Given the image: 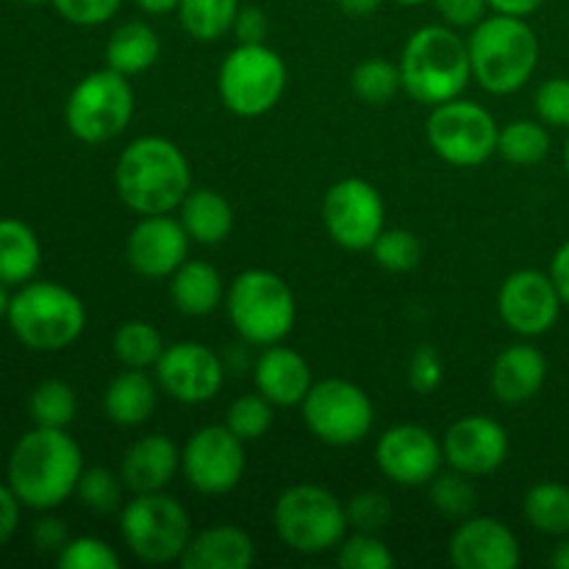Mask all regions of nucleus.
Wrapping results in <instances>:
<instances>
[{"label": "nucleus", "instance_id": "f257e3e1", "mask_svg": "<svg viewBox=\"0 0 569 569\" xmlns=\"http://www.w3.org/2000/svg\"><path fill=\"white\" fill-rule=\"evenodd\" d=\"M83 453L67 428H33L9 456V487L26 509L53 511L76 495Z\"/></svg>", "mask_w": 569, "mask_h": 569}, {"label": "nucleus", "instance_id": "f03ea898", "mask_svg": "<svg viewBox=\"0 0 569 569\" xmlns=\"http://www.w3.org/2000/svg\"><path fill=\"white\" fill-rule=\"evenodd\" d=\"M114 187L139 217L172 214L192 189V170L172 139L139 137L117 159Z\"/></svg>", "mask_w": 569, "mask_h": 569}, {"label": "nucleus", "instance_id": "7ed1b4c3", "mask_svg": "<svg viewBox=\"0 0 569 569\" xmlns=\"http://www.w3.org/2000/svg\"><path fill=\"white\" fill-rule=\"evenodd\" d=\"M472 81L489 94H515L539 64V39L522 17L487 14L467 37Z\"/></svg>", "mask_w": 569, "mask_h": 569}, {"label": "nucleus", "instance_id": "20e7f679", "mask_svg": "<svg viewBox=\"0 0 569 569\" xmlns=\"http://www.w3.org/2000/svg\"><path fill=\"white\" fill-rule=\"evenodd\" d=\"M403 92L422 106H439L461 98L472 81L467 39L450 26H422L406 42L400 56Z\"/></svg>", "mask_w": 569, "mask_h": 569}, {"label": "nucleus", "instance_id": "39448f33", "mask_svg": "<svg viewBox=\"0 0 569 569\" xmlns=\"http://www.w3.org/2000/svg\"><path fill=\"white\" fill-rule=\"evenodd\" d=\"M11 333L33 353H59L81 339L87 306L72 289L56 281H28L9 303Z\"/></svg>", "mask_w": 569, "mask_h": 569}, {"label": "nucleus", "instance_id": "423d86ee", "mask_svg": "<svg viewBox=\"0 0 569 569\" xmlns=\"http://www.w3.org/2000/svg\"><path fill=\"white\" fill-rule=\"evenodd\" d=\"M226 311L239 339L256 348L283 342L298 320L292 287L278 272L261 267L233 278L226 292Z\"/></svg>", "mask_w": 569, "mask_h": 569}, {"label": "nucleus", "instance_id": "0eeeda50", "mask_svg": "<svg viewBox=\"0 0 569 569\" xmlns=\"http://www.w3.org/2000/svg\"><path fill=\"white\" fill-rule=\"evenodd\" d=\"M278 539L300 556H322L337 550L348 537L345 503L317 483H295L278 495L272 506Z\"/></svg>", "mask_w": 569, "mask_h": 569}, {"label": "nucleus", "instance_id": "6e6552de", "mask_svg": "<svg viewBox=\"0 0 569 569\" xmlns=\"http://www.w3.org/2000/svg\"><path fill=\"white\" fill-rule=\"evenodd\" d=\"M120 537L142 565H172L192 539V520L170 495H133L120 509Z\"/></svg>", "mask_w": 569, "mask_h": 569}, {"label": "nucleus", "instance_id": "1a4fd4ad", "mask_svg": "<svg viewBox=\"0 0 569 569\" xmlns=\"http://www.w3.org/2000/svg\"><path fill=\"white\" fill-rule=\"evenodd\" d=\"M217 92L228 111L253 120L281 103L287 92V64L264 42L237 44L222 59L217 72Z\"/></svg>", "mask_w": 569, "mask_h": 569}, {"label": "nucleus", "instance_id": "9d476101", "mask_svg": "<svg viewBox=\"0 0 569 569\" xmlns=\"http://www.w3.org/2000/svg\"><path fill=\"white\" fill-rule=\"evenodd\" d=\"M131 81L111 67L83 76L64 103V122L83 144H103L120 137L133 117Z\"/></svg>", "mask_w": 569, "mask_h": 569}, {"label": "nucleus", "instance_id": "9b49d317", "mask_svg": "<svg viewBox=\"0 0 569 569\" xmlns=\"http://www.w3.org/2000/svg\"><path fill=\"white\" fill-rule=\"evenodd\" d=\"M426 133L433 153L453 167H481L498 156V120L476 100L453 98L433 106Z\"/></svg>", "mask_w": 569, "mask_h": 569}, {"label": "nucleus", "instance_id": "f8f14e48", "mask_svg": "<svg viewBox=\"0 0 569 569\" xmlns=\"http://www.w3.org/2000/svg\"><path fill=\"white\" fill-rule=\"evenodd\" d=\"M303 422L328 448H350L370 437L376 422V406L370 395L345 378L315 381L300 403Z\"/></svg>", "mask_w": 569, "mask_h": 569}, {"label": "nucleus", "instance_id": "ddd939ff", "mask_svg": "<svg viewBox=\"0 0 569 569\" xmlns=\"http://www.w3.org/2000/svg\"><path fill=\"white\" fill-rule=\"evenodd\" d=\"M244 442L228 426H203L181 448V472L194 492L222 498L242 483Z\"/></svg>", "mask_w": 569, "mask_h": 569}, {"label": "nucleus", "instance_id": "4468645a", "mask_svg": "<svg viewBox=\"0 0 569 569\" xmlns=\"http://www.w3.org/2000/svg\"><path fill=\"white\" fill-rule=\"evenodd\" d=\"M322 226L345 250H370L387 228V206L381 192L365 178H342L322 198Z\"/></svg>", "mask_w": 569, "mask_h": 569}, {"label": "nucleus", "instance_id": "2eb2a0df", "mask_svg": "<svg viewBox=\"0 0 569 569\" xmlns=\"http://www.w3.org/2000/svg\"><path fill=\"white\" fill-rule=\"evenodd\" d=\"M153 376L167 398L183 406H200L220 395L226 383V361L209 345L183 339L167 345L161 359L156 361Z\"/></svg>", "mask_w": 569, "mask_h": 569}, {"label": "nucleus", "instance_id": "dca6fc26", "mask_svg": "<svg viewBox=\"0 0 569 569\" xmlns=\"http://www.w3.org/2000/svg\"><path fill=\"white\" fill-rule=\"evenodd\" d=\"M376 465L395 487H428L442 472L445 448L433 431L417 422H400L378 437Z\"/></svg>", "mask_w": 569, "mask_h": 569}, {"label": "nucleus", "instance_id": "f3484780", "mask_svg": "<svg viewBox=\"0 0 569 569\" xmlns=\"http://www.w3.org/2000/svg\"><path fill=\"white\" fill-rule=\"evenodd\" d=\"M561 306L565 300L550 272L517 270L498 289V315L517 337L533 339L548 333L559 322Z\"/></svg>", "mask_w": 569, "mask_h": 569}, {"label": "nucleus", "instance_id": "a211bd4d", "mask_svg": "<svg viewBox=\"0 0 569 569\" xmlns=\"http://www.w3.org/2000/svg\"><path fill=\"white\" fill-rule=\"evenodd\" d=\"M189 233L181 220L170 214H148L131 228L126 242V259L137 276L159 281L170 278L189 259Z\"/></svg>", "mask_w": 569, "mask_h": 569}, {"label": "nucleus", "instance_id": "6ab92c4d", "mask_svg": "<svg viewBox=\"0 0 569 569\" xmlns=\"http://www.w3.org/2000/svg\"><path fill=\"white\" fill-rule=\"evenodd\" d=\"M445 465L470 478L492 476L509 459V433L487 415H467L442 439Z\"/></svg>", "mask_w": 569, "mask_h": 569}, {"label": "nucleus", "instance_id": "aec40b11", "mask_svg": "<svg viewBox=\"0 0 569 569\" xmlns=\"http://www.w3.org/2000/svg\"><path fill=\"white\" fill-rule=\"evenodd\" d=\"M448 556L459 569H517L522 561L520 542L506 522L472 515L456 526Z\"/></svg>", "mask_w": 569, "mask_h": 569}, {"label": "nucleus", "instance_id": "412c9836", "mask_svg": "<svg viewBox=\"0 0 569 569\" xmlns=\"http://www.w3.org/2000/svg\"><path fill=\"white\" fill-rule=\"evenodd\" d=\"M253 383L256 392L264 395L272 406L292 409L303 403L309 389L315 387V376L309 361L298 350L278 342L261 350L259 359L253 361Z\"/></svg>", "mask_w": 569, "mask_h": 569}, {"label": "nucleus", "instance_id": "4be33fe9", "mask_svg": "<svg viewBox=\"0 0 569 569\" xmlns=\"http://www.w3.org/2000/svg\"><path fill=\"white\" fill-rule=\"evenodd\" d=\"M178 472H181V448L167 433L139 437L120 461V478L131 495L164 492Z\"/></svg>", "mask_w": 569, "mask_h": 569}, {"label": "nucleus", "instance_id": "5701e85b", "mask_svg": "<svg viewBox=\"0 0 569 569\" xmlns=\"http://www.w3.org/2000/svg\"><path fill=\"white\" fill-rule=\"evenodd\" d=\"M545 381H548V359L542 350L526 342L500 350L489 372L492 395L506 406H520L537 398Z\"/></svg>", "mask_w": 569, "mask_h": 569}, {"label": "nucleus", "instance_id": "b1692460", "mask_svg": "<svg viewBox=\"0 0 569 569\" xmlns=\"http://www.w3.org/2000/svg\"><path fill=\"white\" fill-rule=\"evenodd\" d=\"M253 561L256 545L250 533L226 522L192 533L178 565L183 569H250Z\"/></svg>", "mask_w": 569, "mask_h": 569}, {"label": "nucleus", "instance_id": "393cba45", "mask_svg": "<svg viewBox=\"0 0 569 569\" xmlns=\"http://www.w3.org/2000/svg\"><path fill=\"white\" fill-rule=\"evenodd\" d=\"M226 283L209 261L187 259L170 276V300L181 315L209 317L226 303Z\"/></svg>", "mask_w": 569, "mask_h": 569}, {"label": "nucleus", "instance_id": "a878e982", "mask_svg": "<svg viewBox=\"0 0 569 569\" xmlns=\"http://www.w3.org/2000/svg\"><path fill=\"white\" fill-rule=\"evenodd\" d=\"M159 383L148 376V370L120 372L103 392V411L114 426L137 428L153 417L159 403Z\"/></svg>", "mask_w": 569, "mask_h": 569}, {"label": "nucleus", "instance_id": "bb28decb", "mask_svg": "<svg viewBox=\"0 0 569 569\" xmlns=\"http://www.w3.org/2000/svg\"><path fill=\"white\" fill-rule=\"evenodd\" d=\"M178 220L194 244L214 248L226 242L233 231V209L214 189H189L178 206Z\"/></svg>", "mask_w": 569, "mask_h": 569}, {"label": "nucleus", "instance_id": "cd10ccee", "mask_svg": "<svg viewBox=\"0 0 569 569\" xmlns=\"http://www.w3.org/2000/svg\"><path fill=\"white\" fill-rule=\"evenodd\" d=\"M159 33L142 20H128L117 26L106 42V67L126 78L148 72L159 61Z\"/></svg>", "mask_w": 569, "mask_h": 569}, {"label": "nucleus", "instance_id": "c85d7f7f", "mask_svg": "<svg viewBox=\"0 0 569 569\" xmlns=\"http://www.w3.org/2000/svg\"><path fill=\"white\" fill-rule=\"evenodd\" d=\"M39 264H42V244L33 228L14 217L0 220V283L22 287L37 278Z\"/></svg>", "mask_w": 569, "mask_h": 569}, {"label": "nucleus", "instance_id": "c756f323", "mask_svg": "<svg viewBox=\"0 0 569 569\" xmlns=\"http://www.w3.org/2000/svg\"><path fill=\"white\" fill-rule=\"evenodd\" d=\"M522 515L528 526L545 537H567L569 533V487L559 481L533 483L522 500Z\"/></svg>", "mask_w": 569, "mask_h": 569}, {"label": "nucleus", "instance_id": "7c9ffc66", "mask_svg": "<svg viewBox=\"0 0 569 569\" xmlns=\"http://www.w3.org/2000/svg\"><path fill=\"white\" fill-rule=\"evenodd\" d=\"M239 9H242L239 0H181L176 14L189 37L198 42H217L233 31Z\"/></svg>", "mask_w": 569, "mask_h": 569}, {"label": "nucleus", "instance_id": "2f4dec72", "mask_svg": "<svg viewBox=\"0 0 569 569\" xmlns=\"http://www.w3.org/2000/svg\"><path fill=\"white\" fill-rule=\"evenodd\" d=\"M550 131L542 120H515L500 128L498 156L509 164L531 167L548 159Z\"/></svg>", "mask_w": 569, "mask_h": 569}, {"label": "nucleus", "instance_id": "473e14b6", "mask_svg": "<svg viewBox=\"0 0 569 569\" xmlns=\"http://www.w3.org/2000/svg\"><path fill=\"white\" fill-rule=\"evenodd\" d=\"M111 348H114L117 361L128 370H150L161 359L167 345L150 322L128 320L114 331Z\"/></svg>", "mask_w": 569, "mask_h": 569}, {"label": "nucleus", "instance_id": "72a5a7b5", "mask_svg": "<svg viewBox=\"0 0 569 569\" xmlns=\"http://www.w3.org/2000/svg\"><path fill=\"white\" fill-rule=\"evenodd\" d=\"M350 89L367 106H387L403 89L400 64L389 59H365L350 72Z\"/></svg>", "mask_w": 569, "mask_h": 569}, {"label": "nucleus", "instance_id": "f704fd0d", "mask_svg": "<svg viewBox=\"0 0 569 569\" xmlns=\"http://www.w3.org/2000/svg\"><path fill=\"white\" fill-rule=\"evenodd\" d=\"M78 400L70 383L59 381V378H48V381L37 383L28 400V415H31L33 426L39 428H67L76 420Z\"/></svg>", "mask_w": 569, "mask_h": 569}, {"label": "nucleus", "instance_id": "c9c22d12", "mask_svg": "<svg viewBox=\"0 0 569 569\" xmlns=\"http://www.w3.org/2000/svg\"><path fill=\"white\" fill-rule=\"evenodd\" d=\"M126 483H122L120 472H111L106 467H83L81 478H78L76 498L87 511L98 517L117 515L122 509V495H126Z\"/></svg>", "mask_w": 569, "mask_h": 569}, {"label": "nucleus", "instance_id": "e433bc0d", "mask_svg": "<svg viewBox=\"0 0 569 569\" xmlns=\"http://www.w3.org/2000/svg\"><path fill=\"white\" fill-rule=\"evenodd\" d=\"M428 498H431L433 511H439L448 520H467L478 506V492L470 476L453 470V467L448 472L442 470L428 483Z\"/></svg>", "mask_w": 569, "mask_h": 569}, {"label": "nucleus", "instance_id": "4c0bfd02", "mask_svg": "<svg viewBox=\"0 0 569 569\" xmlns=\"http://www.w3.org/2000/svg\"><path fill=\"white\" fill-rule=\"evenodd\" d=\"M372 259L387 272H411L422 261V242L409 228H383L370 248Z\"/></svg>", "mask_w": 569, "mask_h": 569}, {"label": "nucleus", "instance_id": "58836bf2", "mask_svg": "<svg viewBox=\"0 0 569 569\" xmlns=\"http://www.w3.org/2000/svg\"><path fill=\"white\" fill-rule=\"evenodd\" d=\"M272 409L276 406L264 398L261 392L239 395L226 411V426L231 428V433H237L244 445L256 442V439L264 437L272 426Z\"/></svg>", "mask_w": 569, "mask_h": 569}, {"label": "nucleus", "instance_id": "ea45409f", "mask_svg": "<svg viewBox=\"0 0 569 569\" xmlns=\"http://www.w3.org/2000/svg\"><path fill=\"white\" fill-rule=\"evenodd\" d=\"M337 565L342 569H389L395 567V556L378 533L353 531L339 542Z\"/></svg>", "mask_w": 569, "mask_h": 569}, {"label": "nucleus", "instance_id": "a19ab883", "mask_svg": "<svg viewBox=\"0 0 569 569\" xmlns=\"http://www.w3.org/2000/svg\"><path fill=\"white\" fill-rule=\"evenodd\" d=\"M56 565L61 569H120L122 559L103 539L76 537L56 556Z\"/></svg>", "mask_w": 569, "mask_h": 569}, {"label": "nucleus", "instance_id": "79ce46f5", "mask_svg": "<svg viewBox=\"0 0 569 569\" xmlns=\"http://www.w3.org/2000/svg\"><path fill=\"white\" fill-rule=\"evenodd\" d=\"M345 515H348L350 531L381 533L383 528L392 522V500L383 492L367 489V492L353 495V498L345 503Z\"/></svg>", "mask_w": 569, "mask_h": 569}, {"label": "nucleus", "instance_id": "37998d69", "mask_svg": "<svg viewBox=\"0 0 569 569\" xmlns=\"http://www.w3.org/2000/svg\"><path fill=\"white\" fill-rule=\"evenodd\" d=\"M533 109L545 126L569 128V78H550L533 94Z\"/></svg>", "mask_w": 569, "mask_h": 569}, {"label": "nucleus", "instance_id": "c03bdc74", "mask_svg": "<svg viewBox=\"0 0 569 569\" xmlns=\"http://www.w3.org/2000/svg\"><path fill=\"white\" fill-rule=\"evenodd\" d=\"M61 20L81 28H94L109 22L120 11L122 0H50Z\"/></svg>", "mask_w": 569, "mask_h": 569}, {"label": "nucleus", "instance_id": "a18cd8bd", "mask_svg": "<svg viewBox=\"0 0 569 569\" xmlns=\"http://www.w3.org/2000/svg\"><path fill=\"white\" fill-rule=\"evenodd\" d=\"M445 378V365L442 356L437 353V348L431 345H420L415 348L409 359V387L420 395L437 392L439 383Z\"/></svg>", "mask_w": 569, "mask_h": 569}, {"label": "nucleus", "instance_id": "49530a36", "mask_svg": "<svg viewBox=\"0 0 569 569\" xmlns=\"http://www.w3.org/2000/svg\"><path fill=\"white\" fill-rule=\"evenodd\" d=\"M450 28H476L487 17L489 0H433Z\"/></svg>", "mask_w": 569, "mask_h": 569}, {"label": "nucleus", "instance_id": "de8ad7c7", "mask_svg": "<svg viewBox=\"0 0 569 569\" xmlns=\"http://www.w3.org/2000/svg\"><path fill=\"white\" fill-rule=\"evenodd\" d=\"M31 539L37 545L39 553H56L59 556L64 550V545L70 542V531H67V522L59 520L53 515H44L33 522Z\"/></svg>", "mask_w": 569, "mask_h": 569}, {"label": "nucleus", "instance_id": "09e8293b", "mask_svg": "<svg viewBox=\"0 0 569 569\" xmlns=\"http://www.w3.org/2000/svg\"><path fill=\"white\" fill-rule=\"evenodd\" d=\"M233 37L237 44H259L267 37V14L259 6H242L233 20Z\"/></svg>", "mask_w": 569, "mask_h": 569}, {"label": "nucleus", "instance_id": "8fccbe9b", "mask_svg": "<svg viewBox=\"0 0 569 569\" xmlns=\"http://www.w3.org/2000/svg\"><path fill=\"white\" fill-rule=\"evenodd\" d=\"M20 498L11 492V487L0 483V548L17 533V526H20Z\"/></svg>", "mask_w": 569, "mask_h": 569}, {"label": "nucleus", "instance_id": "3c124183", "mask_svg": "<svg viewBox=\"0 0 569 569\" xmlns=\"http://www.w3.org/2000/svg\"><path fill=\"white\" fill-rule=\"evenodd\" d=\"M550 278H553L565 306H569V239L556 250L553 261H550Z\"/></svg>", "mask_w": 569, "mask_h": 569}, {"label": "nucleus", "instance_id": "603ef678", "mask_svg": "<svg viewBox=\"0 0 569 569\" xmlns=\"http://www.w3.org/2000/svg\"><path fill=\"white\" fill-rule=\"evenodd\" d=\"M542 6H545V0H489V11H495V14L522 17V20H528L531 14H537Z\"/></svg>", "mask_w": 569, "mask_h": 569}, {"label": "nucleus", "instance_id": "864d4df0", "mask_svg": "<svg viewBox=\"0 0 569 569\" xmlns=\"http://www.w3.org/2000/svg\"><path fill=\"white\" fill-rule=\"evenodd\" d=\"M381 3L383 0H337L339 11H342L345 17H356V20L376 14V11L381 9Z\"/></svg>", "mask_w": 569, "mask_h": 569}, {"label": "nucleus", "instance_id": "5fc2aeb1", "mask_svg": "<svg viewBox=\"0 0 569 569\" xmlns=\"http://www.w3.org/2000/svg\"><path fill=\"white\" fill-rule=\"evenodd\" d=\"M178 3H181V0H133V6L150 17L172 14V11H178Z\"/></svg>", "mask_w": 569, "mask_h": 569}, {"label": "nucleus", "instance_id": "6e6d98bb", "mask_svg": "<svg viewBox=\"0 0 569 569\" xmlns=\"http://www.w3.org/2000/svg\"><path fill=\"white\" fill-rule=\"evenodd\" d=\"M550 565L556 569H569V533L559 537V545H556L553 556H550Z\"/></svg>", "mask_w": 569, "mask_h": 569}, {"label": "nucleus", "instance_id": "4d7b16f0", "mask_svg": "<svg viewBox=\"0 0 569 569\" xmlns=\"http://www.w3.org/2000/svg\"><path fill=\"white\" fill-rule=\"evenodd\" d=\"M9 303H11V298H9V292H6V283H0V320L9 315Z\"/></svg>", "mask_w": 569, "mask_h": 569}, {"label": "nucleus", "instance_id": "13d9d810", "mask_svg": "<svg viewBox=\"0 0 569 569\" xmlns=\"http://www.w3.org/2000/svg\"><path fill=\"white\" fill-rule=\"evenodd\" d=\"M392 3H398V6H422V3H428V0H392Z\"/></svg>", "mask_w": 569, "mask_h": 569}, {"label": "nucleus", "instance_id": "bf43d9fd", "mask_svg": "<svg viewBox=\"0 0 569 569\" xmlns=\"http://www.w3.org/2000/svg\"><path fill=\"white\" fill-rule=\"evenodd\" d=\"M565 170H567V178H569V137H567V144H565Z\"/></svg>", "mask_w": 569, "mask_h": 569}, {"label": "nucleus", "instance_id": "052dcab7", "mask_svg": "<svg viewBox=\"0 0 569 569\" xmlns=\"http://www.w3.org/2000/svg\"><path fill=\"white\" fill-rule=\"evenodd\" d=\"M22 3H28V6H42V3H50V0H22Z\"/></svg>", "mask_w": 569, "mask_h": 569}]
</instances>
